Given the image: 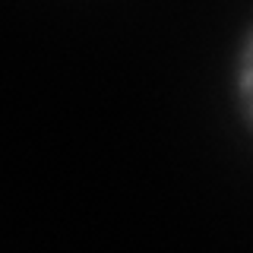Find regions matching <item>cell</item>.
Listing matches in <instances>:
<instances>
[{
	"mask_svg": "<svg viewBox=\"0 0 253 253\" xmlns=\"http://www.w3.org/2000/svg\"><path fill=\"white\" fill-rule=\"evenodd\" d=\"M231 101L237 121L253 136V19L241 32L231 54Z\"/></svg>",
	"mask_w": 253,
	"mask_h": 253,
	"instance_id": "6da1fadb",
	"label": "cell"
}]
</instances>
